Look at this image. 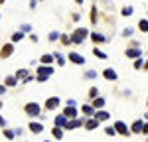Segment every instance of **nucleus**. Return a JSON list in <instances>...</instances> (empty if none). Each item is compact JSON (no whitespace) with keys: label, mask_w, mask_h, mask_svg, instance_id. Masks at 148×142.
Instances as JSON below:
<instances>
[{"label":"nucleus","mask_w":148,"mask_h":142,"mask_svg":"<svg viewBox=\"0 0 148 142\" xmlns=\"http://www.w3.org/2000/svg\"><path fill=\"white\" fill-rule=\"evenodd\" d=\"M87 36V32L85 30H77L75 34H73V38H71V42H75V44H79V42H83V38Z\"/></svg>","instance_id":"f257e3e1"},{"label":"nucleus","mask_w":148,"mask_h":142,"mask_svg":"<svg viewBox=\"0 0 148 142\" xmlns=\"http://www.w3.org/2000/svg\"><path fill=\"white\" fill-rule=\"evenodd\" d=\"M26 113H28V115H32V117H36V115L40 113V106L34 105V103H32V105H26Z\"/></svg>","instance_id":"f03ea898"},{"label":"nucleus","mask_w":148,"mask_h":142,"mask_svg":"<svg viewBox=\"0 0 148 142\" xmlns=\"http://www.w3.org/2000/svg\"><path fill=\"white\" fill-rule=\"evenodd\" d=\"M38 71H40V75H38V77H49V75L53 73V69H51L49 65H47V67H46V65H44V67H40V69H38Z\"/></svg>","instance_id":"7ed1b4c3"},{"label":"nucleus","mask_w":148,"mask_h":142,"mask_svg":"<svg viewBox=\"0 0 148 142\" xmlns=\"http://www.w3.org/2000/svg\"><path fill=\"white\" fill-rule=\"evenodd\" d=\"M57 105H59V99H57V97H51V99H47L46 109H56Z\"/></svg>","instance_id":"20e7f679"},{"label":"nucleus","mask_w":148,"mask_h":142,"mask_svg":"<svg viewBox=\"0 0 148 142\" xmlns=\"http://www.w3.org/2000/svg\"><path fill=\"white\" fill-rule=\"evenodd\" d=\"M65 124H67V117H65V115L56 117V126H65Z\"/></svg>","instance_id":"39448f33"},{"label":"nucleus","mask_w":148,"mask_h":142,"mask_svg":"<svg viewBox=\"0 0 148 142\" xmlns=\"http://www.w3.org/2000/svg\"><path fill=\"white\" fill-rule=\"evenodd\" d=\"M114 130H119L121 134H128V126H126L125 122H116V126H114Z\"/></svg>","instance_id":"423d86ee"},{"label":"nucleus","mask_w":148,"mask_h":142,"mask_svg":"<svg viewBox=\"0 0 148 142\" xmlns=\"http://www.w3.org/2000/svg\"><path fill=\"white\" fill-rule=\"evenodd\" d=\"M10 53H12V44H8V46L2 47V51H0V57H8Z\"/></svg>","instance_id":"0eeeda50"},{"label":"nucleus","mask_w":148,"mask_h":142,"mask_svg":"<svg viewBox=\"0 0 148 142\" xmlns=\"http://www.w3.org/2000/svg\"><path fill=\"white\" fill-rule=\"evenodd\" d=\"M63 115H65V117H75V115H77V111H75L73 106H67V109L63 111Z\"/></svg>","instance_id":"6e6552de"},{"label":"nucleus","mask_w":148,"mask_h":142,"mask_svg":"<svg viewBox=\"0 0 148 142\" xmlns=\"http://www.w3.org/2000/svg\"><path fill=\"white\" fill-rule=\"evenodd\" d=\"M91 40L95 42V44H103V42H105V38H103L101 34H93V36H91Z\"/></svg>","instance_id":"1a4fd4ad"},{"label":"nucleus","mask_w":148,"mask_h":142,"mask_svg":"<svg viewBox=\"0 0 148 142\" xmlns=\"http://www.w3.org/2000/svg\"><path fill=\"white\" fill-rule=\"evenodd\" d=\"M85 126H87L89 130L97 128V120H95V118H91V120H87V122H85Z\"/></svg>","instance_id":"9d476101"},{"label":"nucleus","mask_w":148,"mask_h":142,"mask_svg":"<svg viewBox=\"0 0 148 142\" xmlns=\"http://www.w3.org/2000/svg\"><path fill=\"white\" fill-rule=\"evenodd\" d=\"M30 130H32V132H42V124H38V122H32V124H30Z\"/></svg>","instance_id":"9b49d317"},{"label":"nucleus","mask_w":148,"mask_h":142,"mask_svg":"<svg viewBox=\"0 0 148 142\" xmlns=\"http://www.w3.org/2000/svg\"><path fill=\"white\" fill-rule=\"evenodd\" d=\"M105 77H107V79H116V73H114L113 69H107L105 71Z\"/></svg>","instance_id":"f8f14e48"},{"label":"nucleus","mask_w":148,"mask_h":142,"mask_svg":"<svg viewBox=\"0 0 148 142\" xmlns=\"http://www.w3.org/2000/svg\"><path fill=\"white\" fill-rule=\"evenodd\" d=\"M67 128H75V126H81V120H71V122H67L65 124Z\"/></svg>","instance_id":"ddd939ff"},{"label":"nucleus","mask_w":148,"mask_h":142,"mask_svg":"<svg viewBox=\"0 0 148 142\" xmlns=\"http://www.w3.org/2000/svg\"><path fill=\"white\" fill-rule=\"evenodd\" d=\"M71 61H75V63H83V57L77 55V53H71Z\"/></svg>","instance_id":"4468645a"},{"label":"nucleus","mask_w":148,"mask_h":142,"mask_svg":"<svg viewBox=\"0 0 148 142\" xmlns=\"http://www.w3.org/2000/svg\"><path fill=\"white\" fill-rule=\"evenodd\" d=\"M132 130H134V132H140V130H142V122H140V120L134 122V124H132Z\"/></svg>","instance_id":"2eb2a0df"},{"label":"nucleus","mask_w":148,"mask_h":142,"mask_svg":"<svg viewBox=\"0 0 148 142\" xmlns=\"http://www.w3.org/2000/svg\"><path fill=\"white\" fill-rule=\"evenodd\" d=\"M95 118H99V120H107V118H109V115H107V113H97V115H95Z\"/></svg>","instance_id":"dca6fc26"},{"label":"nucleus","mask_w":148,"mask_h":142,"mask_svg":"<svg viewBox=\"0 0 148 142\" xmlns=\"http://www.w3.org/2000/svg\"><path fill=\"white\" fill-rule=\"evenodd\" d=\"M103 105H105V101H103V99H95V103H93V106H97V109H101Z\"/></svg>","instance_id":"f3484780"},{"label":"nucleus","mask_w":148,"mask_h":142,"mask_svg":"<svg viewBox=\"0 0 148 142\" xmlns=\"http://www.w3.org/2000/svg\"><path fill=\"white\" fill-rule=\"evenodd\" d=\"M140 30H142V32H148V22L146 20H140Z\"/></svg>","instance_id":"a211bd4d"},{"label":"nucleus","mask_w":148,"mask_h":142,"mask_svg":"<svg viewBox=\"0 0 148 142\" xmlns=\"http://www.w3.org/2000/svg\"><path fill=\"white\" fill-rule=\"evenodd\" d=\"M53 61V55H44L42 57V63H51Z\"/></svg>","instance_id":"6ab92c4d"},{"label":"nucleus","mask_w":148,"mask_h":142,"mask_svg":"<svg viewBox=\"0 0 148 142\" xmlns=\"http://www.w3.org/2000/svg\"><path fill=\"white\" fill-rule=\"evenodd\" d=\"M53 136H56V138H61V136H63V134H61V128H59V126H56V128H53Z\"/></svg>","instance_id":"aec40b11"},{"label":"nucleus","mask_w":148,"mask_h":142,"mask_svg":"<svg viewBox=\"0 0 148 142\" xmlns=\"http://www.w3.org/2000/svg\"><path fill=\"white\" fill-rule=\"evenodd\" d=\"M16 81H18L16 77H8V79H6V85H16Z\"/></svg>","instance_id":"412c9836"},{"label":"nucleus","mask_w":148,"mask_h":142,"mask_svg":"<svg viewBox=\"0 0 148 142\" xmlns=\"http://www.w3.org/2000/svg\"><path fill=\"white\" fill-rule=\"evenodd\" d=\"M95 55H97V57H101V59H105V57H107V55H105L103 51H99V49H95Z\"/></svg>","instance_id":"4be33fe9"},{"label":"nucleus","mask_w":148,"mask_h":142,"mask_svg":"<svg viewBox=\"0 0 148 142\" xmlns=\"http://www.w3.org/2000/svg\"><path fill=\"white\" fill-rule=\"evenodd\" d=\"M91 20H93V24H95V20H97V10H95V8L91 10Z\"/></svg>","instance_id":"5701e85b"},{"label":"nucleus","mask_w":148,"mask_h":142,"mask_svg":"<svg viewBox=\"0 0 148 142\" xmlns=\"http://www.w3.org/2000/svg\"><path fill=\"white\" fill-rule=\"evenodd\" d=\"M20 38H22V34H20V32H18V34H14V36H12V42H18V40H20Z\"/></svg>","instance_id":"b1692460"},{"label":"nucleus","mask_w":148,"mask_h":142,"mask_svg":"<svg viewBox=\"0 0 148 142\" xmlns=\"http://www.w3.org/2000/svg\"><path fill=\"white\" fill-rule=\"evenodd\" d=\"M107 134H109V136H113V134H114V128H113V126H107Z\"/></svg>","instance_id":"393cba45"},{"label":"nucleus","mask_w":148,"mask_h":142,"mask_svg":"<svg viewBox=\"0 0 148 142\" xmlns=\"http://www.w3.org/2000/svg\"><path fill=\"white\" fill-rule=\"evenodd\" d=\"M4 134H6V138H14V132H12V130H6Z\"/></svg>","instance_id":"a878e982"},{"label":"nucleus","mask_w":148,"mask_h":142,"mask_svg":"<svg viewBox=\"0 0 148 142\" xmlns=\"http://www.w3.org/2000/svg\"><path fill=\"white\" fill-rule=\"evenodd\" d=\"M61 42H63V44H69V42H71V40H69L67 36H61Z\"/></svg>","instance_id":"bb28decb"},{"label":"nucleus","mask_w":148,"mask_h":142,"mask_svg":"<svg viewBox=\"0 0 148 142\" xmlns=\"http://www.w3.org/2000/svg\"><path fill=\"white\" fill-rule=\"evenodd\" d=\"M142 130H144V132H148V124H144V126H142Z\"/></svg>","instance_id":"cd10ccee"},{"label":"nucleus","mask_w":148,"mask_h":142,"mask_svg":"<svg viewBox=\"0 0 148 142\" xmlns=\"http://www.w3.org/2000/svg\"><path fill=\"white\" fill-rule=\"evenodd\" d=\"M0 93H4V87H0Z\"/></svg>","instance_id":"c85d7f7f"},{"label":"nucleus","mask_w":148,"mask_h":142,"mask_svg":"<svg viewBox=\"0 0 148 142\" xmlns=\"http://www.w3.org/2000/svg\"><path fill=\"white\" fill-rule=\"evenodd\" d=\"M0 124H4V120H2V118H0Z\"/></svg>","instance_id":"c756f323"},{"label":"nucleus","mask_w":148,"mask_h":142,"mask_svg":"<svg viewBox=\"0 0 148 142\" xmlns=\"http://www.w3.org/2000/svg\"><path fill=\"white\" fill-rule=\"evenodd\" d=\"M2 2H4V0H0V4H2Z\"/></svg>","instance_id":"7c9ffc66"},{"label":"nucleus","mask_w":148,"mask_h":142,"mask_svg":"<svg viewBox=\"0 0 148 142\" xmlns=\"http://www.w3.org/2000/svg\"><path fill=\"white\" fill-rule=\"evenodd\" d=\"M77 2H83V0H77Z\"/></svg>","instance_id":"2f4dec72"},{"label":"nucleus","mask_w":148,"mask_h":142,"mask_svg":"<svg viewBox=\"0 0 148 142\" xmlns=\"http://www.w3.org/2000/svg\"><path fill=\"white\" fill-rule=\"evenodd\" d=\"M146 67H148V63H146Z\"/></svg>","instance_id":"473e14b6"},{"label":"nucleus","mask_w":148,"mask_h":142,"mask_svg":"<svg viewBox=\"0 0 148 142\" xmlns=\"http://www.w3.org/2000/svg\"><path fill=\"white\" fill-rule=\"evenodd\" d=\"M46 142H47V140H46Z\"/></svg>","instance_id":"72a5a7b5"}]
</instances>
